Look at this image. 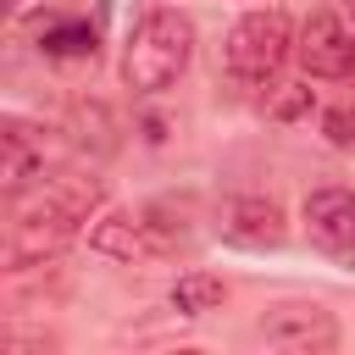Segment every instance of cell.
<instances>
[{
    "instance_id": "cell-1",
    "label": "cell",
    "mask_w": 355,
    "mask_h": 355,
    "mask_svg": "<svg viewBox=\"0 0 355 355\" xmlns=\"http://www.w3.org/2000/svg\"><path fill=\"white\" fill-rule=\"evenodd\" d=\"M100 205V178L83 172H44L39 183H28L22 194H11L6 211V261L11 266H33L44 255H55L78 222H89V211Z\"/></svg>"
},
{
    "instance_id": "cell-2",
    "label": "cell",
    "mask_w": 355,
    "mask_h": 355,
    "mask_svg": "<svg viewBox=\"0 0 355 355\" xmlns=\"http://www.w3.org/2000/svg\"><path fill=\"white\" fill-rule=\"evenodd\" d=\"M189 55H194V22H189L178 6H155V11L139 17V28H133V39H128L122 78H128V89H139V94H161V89H172V83L183 78Z\"/></svg>"
},
{
    "instance_id": "cell-3",
    "label": "cell",
    "mask_w": 355,
    "mask_h": 355,
    "mask_svg": "<svg viewBox=\"0 0 355 355\" xmlns=\"http://www.w3.org/2000/svg\"><path fill=\"white\" fill-rule=\"evenodd\" d=\"M288 50H294V28L283 11H244L222 39V67L239 83H272Z\"/></svg>"
},
{
    "instance_id": "cell-4",
    "label": "cell",
    "mask_w": 355,
    "mask_h": 355,
    "mask_svg": "<svg viewBox=\"0 0 355 355\" xmlns=\"http://www.w3.org/2000/svg\"><path fill=\"white\" fill-rule=\"evenodd\" d=\"M172 227H161V222H144V216H128V211H111V216H100L94 227H89V250L94 255H105V261H150V255H166L172 250Z\"/></svg>"
},
{
    "instance_id": "cell-5",
    "label": "cell",
    "mask_w": 355,
    "mask_h": 355,
    "mask_svg": "<svg viewBox=\"0 0 355 355\" xmlns=\"http://www.w3.org/2000/svg\"><path fill=\"white\" fill-rule=\"evenodd\" d=\"M294 50H300L305 78H355V33L333 11H311Z\"/></svg>"
},
{
    "instance_id": "cell-6",
    "label": "cell",
    "mask_w": 355,
    "mask_h": 355,
    "mask_svg": "<svg viewBox=\"0 0 355 355\" xmlns=\"http://www.w3.org/2000/svg\"><path fill=\"white\" fill-rule=\"evenodd\" d=\"M261 338L272 349H288V355H322L338 344V322L322 305H277V311H266Z\"/></svg>"
},
{
    "instance_id": "cell-7",
    "label": "cell",
    "mask_w": 355,
    "mask_h": 355,
    "mask_svg": "<svg viewBox=\"0 0 355 355\" xmlns=\"http://www.w3.org/2000/svg\"><path fill=\"white\" fill-rule=\"evenodd\" d=\"M305 233L333 261L355 266V194L349 189H316V194H305Z\"/></svg>"
},
{
    "instance_id": "cell-8",
    "label": "cell",
    "mask_w": 355,
    "mask_h": 355,
    "mask_svg": "<svg viewBox=\"0 0 355 355\" xmlns=\"http://www.w3.org/2000/svg\"><path fill=\"white\" fill-rule=\"evenodd\" d=\"M44 172H50V139H44V128H28V122L11 116L6 133H0V183H6V194H22Z\"/></svg>"
},
{
    "instance_id": "cell-9",
    "label": "cell",
    "mask_w": 355,
    "mask_h": 355,
    "mask_svg": "<svg viewBox=\"0 0 355 355\" xmlns=\"http://www.w3.org/2000/svg\"><path fill=\"white\" fill-rule=\"evenodd\" d=\"M216 227H222V239H233V244H244V250H277L283 244V211L272 205V200H255V194H239V200H227L222 205V216H216Z\"/></svg>"
},
{
    "instance_id": "cell-10",
    "label": "cell",
    "mask_w": 355,
    "mask_h": 355,
    "mask_svg": "<svg viewBox=\"0 0 355 355\" xmlns=\"http://www.w3.org/2000/svg\"><path fill=\"white\" fill-rule=\"evenodd\" d=\"M222 277H211V272H189V277H178L172 283V311L178 316H205V311H216L222 305Z\"/></svg>"
},
{
    "instance_id": "cell-11",
    "label": "cell",
    "mask_w": 355,
    "mask_h": 355,
    "mask_svg": "<svg viewBox=\"0 0 355 355\" xmlns=\"http://www.w3.org/2000/svg\"><path fill=\"white\" fill-rule=\"evenodd\" d=\"M39 50L44 55H94V28L89 22H50V28H39Z\"/></svg>"
},
{
    "instance_id": "cell-12",
    "label": "cell",
    "mask_w": 355,
    "mask_h": 355,
    "mask_svg": "<svg viewBox=\"0 0 355 355\" xmlns=\"http://www.w3.org/2000/svg\"><path fill=\"white\" fill-rule=\"evenodd\" d=\"M322 133L338 144V150H349L355 144V100H344V105H333L327 116H322Z\"/></svg>"
},
{
    "instance_id": "cell-13",
    "label": "cell",
    "mask_w": 355,
    "mask_h": 355,
    "mask_svg": "<svg viewBox=\"0 0 355 355\" xmlns=\"http://www.w3.org/2000/svg\"><path fill=\"white\" fill-rule=\"evenodd\" d=\"M305 100H311V89H294V94L277 105V116H294V111H305Z\"/></svg>"
},
{
    "instance_id": "cell-14",
    "label": "cell",
    "mask_w": 355,
    "mask_h": 355,
    "mask_svg": "<svg viewBox=\"0 0 355 355\" xmlns=\"http://www.w3.org/2000/svg\"><path fill=\"white\" fill-rule=\"evenodd\" d=\"M17 6H22V0H6V11H17Z\"/></svg>"
},
{
    "instance_id": "cell-15",
    "label": "cell",
    "mask_w": 355,
    "mask_h": 355,
    "mask_svg": "<svg viewBox=\"0 0 355 355\" xmlns=\"http://www.w3.org/2000/svg\"><path fill=\"white\" fill-rule=\"evenodd\" d=\"M344 11H349V17H355V0H344Z\"/></svg>"
}]
</instances>
